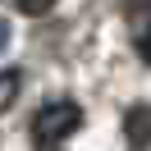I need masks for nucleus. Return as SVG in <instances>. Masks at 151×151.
Masks as SVG:
<instances>
[{"mask_svg":"<svg viewBox=\"0 0 151 151\" xmlns=\"http://www.w3.org/2000/svg\"><path fill=\"white\" fill-rule=\"evenodd\" d=\"M78 124H83V110H78L73 101H50V105H41L37 119H32V137H37V147H55L69 133H78Z\"/></svg>","mask_w":151,"mask_h":151,"instance_id":"obj_1","label":"nucleus"},{"mask_svg":"<svg viewBox=\"0 0 151 151\" xmlns=\"http://www.w3.org/2000/svg\"><path fill=\"white\" fill-rule=\"evenodd\" d=\"M133 9H142V14H151V0H133Z\"/></svg>","mask_w":151,"mask_h":151,"instance_id":"obj_7","label":"nucleus"},{"mask_svg":"<svg viewBox=\"0 0 151 151\" xmlns=\"http://www.w3.org/2000/svg\"><path fill=\"white\" fill-rule=\"evenodd\" d=\"M5 46H9V19L0 14V55H5Z\"/></svg>","mask_w":151,"mask_h":151,"instance_id":"obj_6","label":"nucleus"},{"mask_svg":"<svg viewBox=\"0 0 151 151\" xmlns=\"http://www.w3.org/2000/svg\"><path fill=\"white\" fill-rule=\"evenodd\" d=\"M124 137H128L133 151L151 147V105H133V110L124 114Z\"/></svg>","mask_w":151,"mask_h":151,"instance_id":"obj_2","label":"nucleus"},{"mask_svg":"<svg viewBox=\"0 0 151 151\" xmlns=\"http://www.w3.org/2000/svg\"><path fill=\"white\" fill-rule=\"evenodd\" d=\"M19 87H23V73H19V69H0V114L19 101Z\"/></svg>","mask_w":151,"mask_h":151,"instance_id":"obj_3","label":"nucleus"},{"mask_svg":"<svg viewBox=\"0 0 151 151\" xmlns=\"http://www.w3.org/2000/svg\"><path fill=\"white\" fill-rule=\"evenodd\" d=\"M50 5H55V0H19V9H23V14H32V19H37V14H46Z\"/></svg>","mask_w":151,"mask_h":151,"instance_id":"obj_4","label":"nucleus"},{"mask_svg":"<svg viewBox=\"0 0 151 151\" xmlns=\"http://www.w3.org/2000/svg\"><path fill=\"white\" fill-rule=\"evenodd\" d=\"M137 55L151 64V19H147V28H142V37H137Z\"/></svg>","mask_w":151,"mask_h":151,"instance_id":"obj_5","label":"nucleus"}]
</instances>
